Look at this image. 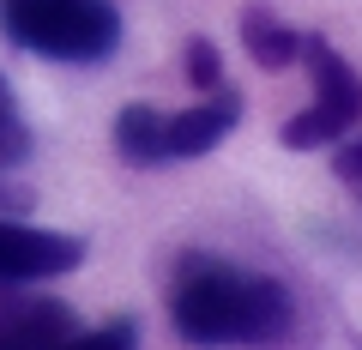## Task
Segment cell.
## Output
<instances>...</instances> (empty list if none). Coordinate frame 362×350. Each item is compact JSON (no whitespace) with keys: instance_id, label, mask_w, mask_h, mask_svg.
Wrapping results in <instances>:
<instances>
[{"instance_id":"cell-1","label":"cell","mask_w":362,"mask_h":350,"mask_svg":"<svg viewBox=\"0 0 362 350\" xmlns=\"http://www.w3.org/2000/svg\"><path fill=\"white\" fill-rule=\"evenodd\" d=\"M169 320L199 350H272L296 326V302L278 278L218 254H181L169 278Z\"/></svg>"},{"instance_id":"cell-2","label":"cell","mask_w":362,"mask_h":350,"mask_svg":"<svg viewBox=\"0 0 362 350\" xmlns=\"http://www.w3.org/2000/svg\"><path fill=\"white\" fill-rule=\"evenodd\" d=\"M0 30L49 61H109L121 49V13L109 0H0Z\"/></svg>"},{"instance_id":"cell-3","label":"cell","mask_w":362,"mask_h":350,"mask_svg":"<svg viewBox=\"0 0 362 350\" xmlns=\"http://www.w3.org/2000/svg\"><path fill=\"white\" fill-rule=\"evenodd\" d=\"M302 61H308V78H314V103L278 127V139H284L290 151L332 145V139H344V133L362 121V78H356V66H350L326 37H302Z\"/></svg>"},{"instance_id":"cell-4","label":"cell","mask_w":362,"mask_h":350,"mask_svg":"<svg viewBox=\"0 0 362 350\" xmlns=\"http://www.w3.org/2000/svg\"><path fill=\"white\" fill-rule=\"evenodd\" d=\"M85 259V242L66 230H37V223L0 218V284H42Z\"/></svg>"},{"instance_id":"cell-5","label":"cell","mask_w":362,"mask_h":350,"mask_svg":"<svg viewBox=\"0 0 362 350\" xmlns=\"http://www.w3.org/2000/svg\"><path fill=\"white\" fill-rule=\"evenodd\" d=\"M235 121H242V97L230 85L206 91L194 109H181V115H163V163H175V157H206L211 145H223L235 133Z\"/></svg>"},{"instance_id":"cell-6","label":"cell","mask_w":362,"mask_h":350,"mask_svg":"<svg viewBox=\"0 0 362 350\" xmlns=\"http://www.w3.org/2000/svg\"><path fill=\"white\" fill-rule=\"evenodd\" d=\"M73 308L49 296H25V302H0V350H61L73 338Z\"/></svg>"},{"instance_id":"cell-7","label":"cell","mask_w":362,"mask_h":350,"mask_svg":"<svg viewBox=\"0 0 362 350\" xmlns=\"http://www.w3.org/2000/svg\"><path fill=\"white\" fill-rule=\"evenodd\" d=\"M242 42H247V54H254V66H266V73H284V66L302 61V37L284 18H272L266 6H247L242 13Z\"/></svg>"},{"instance_id":"cell-8","label":"cell","mask_w":362,"mask_h":350,"mask_svg":"<svg viewBox=\"0 0 362 350\" xmlns=\"http://www.w3.org/2000/svg\"><path fill=\"white\" fill-rule=\"evenodd\" d=\"M115 151L127 157L133 169H157V163H163V109L127 103L115 115Z\"/></svg>"},{"instance_id":"cell-9","label":"cell","mask_w":362,"mask_h":350,"mask_svg":"<svg viewBox=\"0 0 362 350\" xmlns=\"http://www.w3.org/2000/svg\"><path fill=\"white\" fill-rule=\"evenodd\" d=\"M25 157H30V127H25V115H18L13 85L0 78V169L25 163Z\"/></svg>"},{"instance_id":"cell-10","label":"cell","mask_w":362,"mask_h":350,"mask_svg":"<svg viewBox=\"0 0 362 350\" xmlns=\"http://www.w3.org/2000/svg\"><path fill=\"white\" fill-rule=\"evenodd\" d=\"M187 78H194L199 91H218V85H223V61H218V49H211L206 37L187 42Z\"/></svg>"},{"instance_id":"cell-11","label":"cell","mask_w":362,"mask_h":350,"mask_svg":"<svg viewBox=\"0 0 362 350\" xmlns=\"http://www.w3.org/2000/svg\"><path fill=\"white\" fill-rule=\"evenodd\" d=\"M332 169H338V182H350V187H362V139H350V145H338V157H332Z\"/></svg>"},{"instance_id":"cell-12","label":"cell","mask_w":362,"mask_h":350,"mask_svg":"<svg viewBox=\"0 0 362 350\" xmlns=\"http://www.w3.org/2000/svg\"><path fill=\"white\" fill-rule=\"evenodd\" d=\"M0 206H25V194H18V187H6V182H0Z\"/></svg>"}]
</instances>
